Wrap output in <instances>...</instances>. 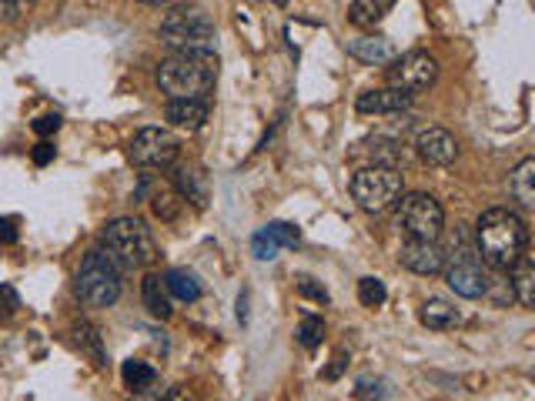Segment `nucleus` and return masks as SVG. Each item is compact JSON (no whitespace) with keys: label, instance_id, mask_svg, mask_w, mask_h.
I'll list each match as a JSON object with an SVG mask.
<instances>
[{"label":"nucleus","instance_id":"f257e3e1","mask_svg":"<svg viewBox=\"0 0 535 401\" xmlns=\"http://www.w3.org/2000/svg\"><path fill=\"white\" fill-rule=\"evenodd\" d=\"M476 245L478 255L498 271H508L529 248V227L526 221L508 211V207H488L476 225Z\"/></svg>","mask_w":535,"mask_h":401},{"label":"nucleus","instance_id":"f03ea898","mask_svg":"<svg viewBox=\"0 0 535 401\" xmlns=\"http://www.w3.org/2000/svg\"><path fill=\"white\" fill-rule=\"evenodd\" d=\"M218 80V58L211 50L205 54H175L161 60L157 68V88L171 100H195L208 98Z\"/></svg>","mask_w":535,"mask_h":401},{"label":"nucleus","instance_id":"7ed1b4c3","mask_svg":"<svg viewBox=\"0 0 535 401\" xmlns=\"http://www.w3.org/2000/svg\"><path fill=\"white\" fill-rule=\"evenodd\" d=\"M101 251L121 268V274L137 271V268H147L157 261V245L141 217H114V221H107L104 231H101Z\"/></svg>","mask_w":535,"mask_h":401},{"label":"nucleus","instance_id":"20e7f679","mask_svg":"<svg viewBox=\"0 0 535 401\" xmlns=\"http://www.w3.org/2000/svg\"><path fill=\"white\" fill-rule=\"evenodd\" d=\"M74 291H78L80 304H88V308H111L121 298V268L101 248H94L80 261Z\"/></svg>","mask_w":535,"mask_h":401},{"label":"nucleus","instance_id":"39448f33","mask_svg":"<svg viewBox=\"0 0 535 401\" xmlns=\"http://www.w3.org/2000/svg\"><path fill=\"white\" fill-rule=\"evenodd\" d=\"M161 44L171 47L175 54H205L211 50L214 24L205 10L198 7H177L161 20Z\"/></svg>","mask_w":535,"mask_h":401},{"label":"nucleus","instance_id":"423d86ee","mask_svg":"<svg viewBox=\"0 0 535 401\" xmlns=\"http://www.w3.org/2000/svg\"><path fill=\"white\" fill-rule=\"evenodd\" d=\"M401 187H405L401 171L389 164L361 167V171L351 174V197H355L361 211H369V215L389 211V207L401 197Z\"/></svg>","mask_w":535,"mask_h":401},{"label":"nucleus","instance_id":"0eeeda50","mask_svg":"<svg viewBox=\"0 0 535 401\" xmlns=\"http://www.w3.org/2000/svg\"><path fill=\"white\" fill-rule=\"evenodd\" d=\"M399 227L415 241H438L445 227V211L425 191H412L399 201Z\"/></svg>","mask_w":535,"mask_h":401},{"label":"nucleus","instance_id":"6e6552de","mask_svg":"<svg viewBox=\"0 0 535 401\" xmlns=\"http://www.w3.org/2000/svg\"><path fill=\"white\" fill-rule=\"evenodd\" d=\"M127 151H131V161H134L137 167L167 171V167H175L181 144H177V137L165 128H141L134 137H131Z\"/></svg>","mask_w":535,"mask_h":401},{"label":"nucleus","instance_id":"1a4fd4ad","mask_svg":"<svg viewBox=\"0 0 535 401\" xmlns=\"http://www.w3.org/2000/svg\"><path fill=\"white\" fill-rule=\"evenodd\" d=\"M438 78V60L425 50H409L401 58L391 60L389 68V88L401 90V94H422L435 84Z\"/></svg>","mask_w":535,"mask_h":401},{"label":"nucleus","instance_id":"9d476101","mask_svg":"<svg viewBox=\"0 0 535 401\" xmlns=\"http://www.w3.org/2000/svg\"><path fill=\"white\" fill-rule=\"evenodd\" d=\"M445 281L458 298H468V301L488 294V274L478 265V258H472V251H458L455 261L445 268Z\"/></svg>","mask_w":535,"mask_h":401},{"label":"nucleus","instance_id":"9b49d317","mask_svg":"<svg viewBox=\"0 0 535 401\" xmlns=\"http://www.w3.org/2000/svg\"><path fill=\"white\" fill-rule=\"evenodd\" d=\"M399 261H401V268H409V271L432 278V274L445 271L448 251L438 245V241H415V237H409L399 251Z\"/></svg>","mask_w":535,"mask_h":401},{"label":"nucleus","instance_id":"f8f14e48","mask_svg":"<svg viewBox=\"0 0 535 401\" xmlns=\"http://www.w3.org/2000/svg\"><path fill=\"white\" fill-rule=\"evenodd\" d=\"M415 151H419V157L428 161V164L448 167V164H455L458 141L448 134L445 128H422L419 134H415Z\"/></svg>","mask_w":535,"mask_h":401},{"label":"nucleus","instance_id":"ddd939ff","mask_svg":"<svg viewBox=\"0 0 535 401\" xmlns=\"http://www.w3.org/2000/svg\"><path fill=\"white\" fill-rule=\"evenodd\" d=\"M345 50H348V54L355 60H361V64H375V68H381V64H391V60L399 58L395 44H391L389 37H381V34H365V37H351L348 44H345Z\"/></svg>","mask_w":535,"mask_h":401},{"label":"nucleus","instance_id":"4468645a","mask_svg":"<svg viewBox=\"0 0 535 401\" xmlns=\"http://www.w3.org/2000/svg\"><path fill=\"white\" fill-rule=\"evenodd\" d=\"M208 114H211V108H208L205 98H195V100H171L165 111V118L171 128L177 131H201L208 124Z\"/></svg>","mask_w":535,"mask_h":401},{"label":"nucleus","instance_id":"2eb2a0df","mask_svg":"<svg viewBox=\"0 0 535 401\" xmlns=\"http://www.w3.org/2000/svg\"><path fill=\"white\" fill-rule=\"evenodd\" d=\"M409 104H412L409 94H401V90H395V88L365 90V94H358V100H355L358 114H399V111H405Z\"/></svg>","mask_w":535,"mask_h":401},{"label":"nucleus","instance_id":"dca6fc26","mask_svg":"<svg viewBox=\"0 0 535 401\" xmlns=\"http://www.w3.org/2000/svg\"><path fill=\"white\" fill-rule=\"evenodd\" d=\"M508 291L522 308H532L535 304V265L532 258L522 255L516 265L508 268Z\"/></svg>","mask_w":535,"mask_h":401},{"label":"nucleus","instance_id":"f3484780","mask_svg":"<svg viewBox=\"0 0 535 401\" xmlns=\"http://www.w3.org/2000/svg\"><path fill=\"white\" fill-rule=\"evenodd\" d=\"M141 298H144V308L155 318H161V322L171 318V294H167V284L161 274H147L141 281Z\"/></svg>","mask_w":535,"mask_h":401},{"label":"nucleus","instance_id":"a211bd4d","mask_svg":"<svg viewBox=\"0 0 535 401\" xmlns=\"http://www.w3.org/2000/svg\"><path fill=\"white\" fill-rule=\"evenodd\" d=\"M419 318L425 328H432V332H448V328H458V322H462V314H458L448 301H442V298H428V301L422 304Z\"/></svg>","mask_w":535,"mask_h":401},{"label":"nucleus","instance_id":"6ab92c4d","mask_svg":"<svg viewBox=\"0 0 535 401\" xmlns=\"http://www.w3.org/2000/svg\"><path fill=\"white\" fill-rule=\"evenodd\" d=\"M508 195L516 197L522 207H535V161L526 157L522 164H516V171L508 174Z\"/></svg>","mask_w":535,"mask_h":401},{"label":"nucleus","instance_id":"aec40b11","mask_svg":"<svg viewBox=\"0 0 535 401\" xmlns=\"http://www.w3.org/2000/svg\"><path fill=\"white\" fill-rule=\"evenodd\" d=\"M175 185H177V195L191 201V205L205 207L208 201V185H205V174L198 171V167H177L175 171Z\"/></svg>","mask_w":535,"mask_h":401},{"label":"nucleus","instance_id":"412c9836","mask_svg":"<svg viewBox=\"0 0 535 401\" xmlns=\"http://www.w3.org/2000/svg\"><path fill=\"white\" fill-rule=\"evenodd\" d=\"M391 7H395V0H351L348 20L355 27H375L385 20Z\"/></svg>","mask_w":535,"mask_h":401},{"label":"nucleus","instance_id":"4be33fe9","mask_svg":"<svg viewBox=\"0 0 535 401\" xmlns=\"http://www.w3.org/2000/svg\"><path fill=\"white\" fill-rule=\"evenodd\" d=\"M165 284H167V294H171L175 301L195 304L198 298H201V281H198L191 271H181V268H175V271L165 274Z\"/></svg>","mask_w":535,"mask_h":401},{"label":"nucleus","instance_id":"5701e85b","mask_svg":"<svg viewBox=\"0 0 535 401\" xmlns=\"http://www.w3.org/2000/svg\"><path fill=\"white\" fill-rule=\"evenodd\" d=\"M70 334H74V344H78L80 352L88 354L91 362L98 364V368H104V348H101V334L98 328L91 322H74V328H70Z\"/></svg>","mask_w":535,"mask_h":401},{"label":"nucleus","instance_id":"b1692460","mask_svg":"<svg viewBox=\"0 0 535 401\" xmlns=\"http://www.w3.org/2000/svg\"><path fill=\"white\" fill-rule=\"evenodd\" d=\"M121 378H124V385L131 388V392H147V388H155V385H157V372H155V368H151L147 362H137V358L124 362V368H121Z\"/></svg>","mask_w":535,"mask_h":401},{"label":"nucleus","instance_id":"393cba45","mask_svg":"<svg viewBox=\"0 0 535 401\" xmlns=\"http://www.w3.org/2000/svg\"><path fill=\"white\" fill-rule=\"evenodd\" d=\"M294 338H298V344L302 348H318L321 342H325V322H321L318 314H305L302 324H298V332H294Z\"/></svg>","mask_w":535,"mask_h":401},{"label":"nucleus","instance_id":"a878e982","mask_svg":"<svg viewBox=\"0 0 535 401\" xmlns=\"http://www.w3.org/2000/svg\"><path fill=\"white\" fill-rule=\"evenodd\" d=\"M385 298H389V291H385V281H381V278H361L358 281V301L365 304V308H381Z\"/></svg>","mask_w":535,"mask_h":401},{"label":"nucleus","instance_id":"bb28decb","mask_svg":"<svg viewBox=\"0 0 535 401\" xmlns=\"http://www.w3.org/2000/svg\"><path fill=\"white\" fill-rule=\"evenodd\" d=\"M355 401H385V395H389V388H385V382L381 378H358V385H355Z\"/></svg>","mask_w":535,"mask_h":401},{"label":"nucleus","instance_id":"cd10ccee","mask_svg":"<svg viewBox=\"0 0 535 401\" xmlns=\"http://www.w3.org/2000/svg\"><path fill=\"white\" fill-rule=\"evenodd\" d=\"M268 235L278 241V248H298V241H302V235H298V227L294 225H284V221H272V225L264 227Z\"/></svg>","mask_w":535,"mask_h":401},{"label":"nucleus","instance_id":"c85d7f7f","mask_svg":"<svg viewBox=\"0 0 535 401\" xmlns=\"http://www.w3.org/2000/svg\"><path fill=\"white\" fill-rule=\"evenodd\" d=\"M251 251H254V258H258V261H272V258L278 255L282 248H278V241H274V237L262 227V231L251 237Z\"/></svg>","mask_w":535,"mask_h":401},{"label":"nucleus","instance_id":"c756f323","mask_svg":"<svg viewBox=\"0 0 535 401\" xmlns=\"http://www.w3.org/2000/svg\"><path fill=\"white\" fill-rule=\"evenodd\" d=\"M20 308V298L17 291L10 288V284H0V322H7V318H14V311Z\"/></svg>","mask_w":535,"mask_h":401},{"label":"nucleus","instance_id":"7c9ffc66","mask_svg":"<svg viewBox=\"0 0 535 401\" xmlns=\"http://www.w3.org/2000/svg\"><path fill=\"white\" fill-rule=\"evenodd\" d=\"M30 4H34V0H0V20H4V24H14Z\"/></svg>","mask_w":535,"mask_h":401},{"label":"nucleus","instance_id":"2f4dec72","mask_svg":"<svg viewBox=\"0 0 535 401\" xmlns=\"http://www.w3.org/2000/svg\"><path fill=\"white\" fill-rule=\"evenodd\" d=\"M177 197H181V195H177ZM177 197L175 195H157L155 197V215L165 217V221H175V215H177Z\"/></svg>","mask_w":535,"mask_h":401},{"label":"nucleus","instance_id":"473e14b6","mask_svg":"<svg viewBox=\"0 0 535 401\" xmlns=\"http://www.w3.org/2000/svg\"><path fill=\"white\" fill-rule=\"evenodd\" d=\"M298 291H302L305 298H312V301H318V304H328V291H325L321 284H315L312 278H302V281H298Z\"/></svg>","mask_w":535,"mask_h":401},{"label":"nucleus","instance_id":"72a5a7b5","mask_svg":"<svg viewBox=\"0 0 535 401\" xmlns=\"http://www.w3.org/2000/svg\"><path fill=\"white\" fill-rule=\"evenodd\" d=\"M58 128H60V118H58V114H44V118L34 121V134H40V137H50Z\"/></svg>","mask_w":535,"mask_h":401},{"label":"nucleus","instance_id":"f704fd0d","mask_svg":"<svg viewBox=\"0 0 535 401\" xmlns=\"http://www.w3.org/2000/svg\"><path fill=\"white\" fill-rule=\"evenodd\" d=\"M14 241H17V221L0 217V245H14Z\"/></svg>","mask_w":535,"mask_h":401},{"label":"nucleus","instance_id":"c9c22d12","mask_svg":"<svg viewBox=\"0 0 535 401\" xmlns=\"http://www.w3.org/2000/svg\"><path fill=\"white\" fill-rule=\"evenodd\" d=\"M50 161H54V144H48V141H40V144L34 147V164L44 167V164H50Z\"/></svg>","mask_w":535,"mask_h":401},{"label":"nucleus","instance_id":"e433bc0d","mask_svg":"<svg viewBox=\"0 0 535 401\" xmlns=\"http://www.w3.org/2000/svg\"><path fill=\"white\" fill-rule=\"evenodd\" d=\"M161 401H195V395L187 392L185 385H177V388H171V392L161 395Z\"/></svg>","mask_w":535,"mask_h":401},{"label":"nucleus","instance_id":"4c0bfd02","mask_svg":"<svg viewBox=\"0 0 535 401\" xmlns=\"http://www.w3.org/2000/svg\"><path fill=\"white\" fill-rule=\"evenodd\" d=\"M341 368H345V352L335 354V364H331L328 372H325V378H328V382H335V378L341 375Z\"/></svg>","mask_w":535,"mask_h":401},{"label":"nucleus","instance_id":"58836bf2","mask_svg":"<svg viewBox=\"0 0 535 401\" xmlns=\"http://www.w3.org/2000/svg\"><path fill=\"white\" fill-rule=\"evenodd\" d=\"M238 318H241V322H248V294H241V298H238Z\"/></svg>","mask_w":535,"mask_h":401},{"label":"nucleus","instance_id":"ea45409f","mask_svg":"<svg viewBox=\"0 0 535 401\" xmlns=\"http://www.w3.org/2000/svg\"><path fill=\"white\" fill-rule=\"evenodd\" d=\"M141 4H151V7H161V4H167V0H141Z\"/></svg>","mask_w":535,"mask_h":401}]
</instances>
